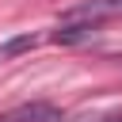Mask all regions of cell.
Returning <instances> with one entry per match:
<instances>
[{"mask_svg": "<svg viewBox=\"0 0 122 122\" xmlns=\"http://www.w3.org/2000/svg\"><path fill=\"white\" fill-rule=\"evenodd\" d=\"M0 122H61V111L53 103H23V107L8 111Z\"/></svg>", "mask_w": 122, "mask_h": 122, "instance_id": "7a4b0ae2", "label": "cell"}, {"mask_svg": "<svg viewBox=\"0 0 122 122\" xmlns=\"http://www.w3.org/2000/svg\"><path fill=\"white\" fill-rule=\"evenodd\" d=\"M30 46H34V38H30V34H19V38H11V42L0 46V57H15V53H23V50H30Z\"/></svg>", "mask_w": 122, "mask_h": 122, "instance_id": "277c9868", "label": "cell"}, {"mask_svg": "<svg viewBox=\"0 0 122 122\" xmlns=\"http://www.w3.org/2000/svg\"><path fill=\"white\" fill-rule=\"evenodd\" d=\"M80 122H122V111H107V114H88Z\"/></svg>", "mask_w": 122, "mask_h": 122, "instance_id": "5b68a950", "label": "cell"}, {"mask_svg": "<svg viewBox=\"0 0 122 122\" xmlns=\"http://www.w3.org/2000/svg\"><path fill=\"white\" fill-rule=\"evenodd\" d=\"M122 11V0H92V4H80L69 11V19H107V15H118Z\"/></svg>", "mask_w": 122, "mask_h": 122, "instance_id": "3957f363", "label": "cell"}, {"mask_svg": "<svg viewBox=\"0 0 122 122\" xmlns=\"http://www.w3.org/2000/svg\"><path fill=\"white\" fill-rule=\"evenodd\" d=\"M99 34V23L95 19H65L57 30H53V42L57 46H76V42H88Z\"/></svg>", "mask_w": 122, "mask_h": 122, "instance_id": "6da1fadb", "label": "cell"}]
</instances>
